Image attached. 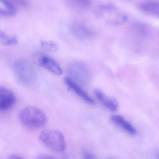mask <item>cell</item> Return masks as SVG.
Returning <instances> with one entry per match:
<instances>
[{"label":"cell","mask_w":159,"mask_h":159,"mask_svg":"<svg viewBox=\"0 0 159 159\" xmlns=\"http://www.w3.org/2000/svg\"><path fill=\"white\" fill-rule=\"evenodd\" d=\"M16 79L21 85L25 86L34 85L38 81V71L35 66L26 59H18L13 66Z\"/></svg>","instance_id":"1"},{"label":"cell","mask_w":159,"mask_h":159,"mask_svg":"<svg viewBox=\"0 0 159 159\" xmlns=\"http://www.w3.org/2000/svg\"><path fill=\"white\" fill-rule=\"evenodd\" d=\"M18 118L22 124L30 128H42L47 123L45 113L39 108L32 106L26 107L20 111Z\"/></svg>","instance_id":"2"},{"label":"cell","mask_w":159,"mask_h":159,"mask_svg":"<svg viewBox=\"0 0 159 159\" xmlns=\"http://www.w3.org/2000/svg\"><path fill=\"white\" fill-rule=\"evenodd\" d=\"M94 13L98 17L111 25H121L125 23L127 19V16L124 13L111 4L99 5L96 8Z\"/></svg>","instance_id":"3"},{"label":"cell","mask_w":159,"mask_h":159,"mask_svg":"<svg viewBox=\"0 0 159 159\" xmlns=\"http://www.w3.org/2000/svg\"><path fill=\"white\" fill-rule=\"evenodd\" d=\"M39 139L46 147L57 152H62L66 149L65 137L63 133L58 130H43L40 134Z\"/></svg>","instance_id":"4"},{"label":"cell","mask_w":159,"mask_h":159,"mask_svg":"<svg viewBox=\"0 0 159 159\" xmlns=\"http://www.w3.org/2000/svg\"><path fill=\"white\" fill-rule=\"evenodd\" d=\"M70 78L79 85H88L91 79V72L88 66L80 61L70 63L68 68Z\"/></svg>","instance_id":"5"},{"label":"cell","mask_w":159,"mask_h":159,"mask_svg":"<svg viewBox=\"0 0 159 159\" xmlns=\"http://www.w3.org/2000/svg\"><path fill=\"white\" fill-rule=\"evenodd\" d=\"M70 31L73 35L80 40L87 41L92 39L95 33L91 27L84 22H74L70 26Z\"/></svg>","instance_id":"6"},{"label":"cell","mask_w":159,"mask_h":159,"mask_svg":"<svg viewBox=\"0 0 159 159\" xmlns=\"http://www.w3.org/2000/svg\"><path fill=\"white\" fill-rule=\"evenodd\" d=\"M16 102V97L12 91L5 87H0V111L11 108Z\"/></svg>","instance_id":"7"},{"label":"cell","mask_w":159,"mask_h":159,"mask_svg":"<svg viewBox=\"0 0 159 159\" xmlns=\"http://www.w3.org/2000/svg\"><path fill=\"white\" fill-rule=\"evenodd\" d=\"M64 81L69 89L74 92L84 101L90 105H94L95 104L94 100L81 87H80V86L79 84L72 80L70 77H65L64 78Z\"/></svg>","instance_id":"8"},{"label":"cell","mask_w":159,"mask_h":159,"mask_svg":"<svg viewBox=\"0 0 159 159\" xmlns=\"http://www.w3.org/2000/svg\"><path fill=\"white\" fill-rule=\"evenodd\" d=\"M94 94L98 100L100 101L107 108L112 111L117 110L119 104L115 98L108 96L99 89H95L94 91Z\"/></svg>","instance_id":"9"},{"label":"cell","mask_w":159,"mask_h":159,"mask_svg":"<svg viewBox=\"0 0 159 159\" xmlns=\"http://www.w3.org/2000/svg\"><path fill=\"white\" fill-rule=\"evenodd\" d=\"M139 10L145 14L158 17L159 15V2L157 1L142 2L138 4Z\"/></svg>","instance_id":"10"},{"label":"cell","mask_w":159,"mask_h":159,"mask_svg":"<svg viewBox=\"0 0 159 159\" xmlns=\"http://www.w3.org/2000/svg\"><path fill=\"white\" fill-rule=\"evenodd\" d=\"M39 62L42 66L53 74L57 76L63 74V70L61 66L53 58L48 56L42 57L40 59Z\"/></svg>","instance_id":"11"},{"label":"cell","mask_w":159,"mask_h":159,"mask_svg":"<svg viewBox=\"0 0 159 159\" xmlns=\"http://www.w3.org/2000/svg\"><path fill=\"white\" fill-rule=\"evenodd\" d=\"M111 119L114 124L126 131L128 134L132 135L136 134L135 128L121 115L118 114L112 115L111 117Z\"/></svg>","instance_id":"12"},{"label":"cell","mask_w":159,"mask_h":159,"mask_svg":"<svg viewBox=\"0 0 159 159\" xmlns=\"http://www.w3.org/2000/svg\"><path fill=\"white\" fill-rule=\"evenodd\" d=\"M17 9L14 4L7 1H0V15L12 16L16 14Z\"/></svg>","instance_id":"13"},{"label":"cell","mask_w":159,"mask_h":159,"mask_svg":"<svg viewBox=\"0 0 159 159\" xmlns=\"http://www.w3.org/2000/svg\"><path fill=\"white\" fill-rule=\"evenodd\" d=\"M132 30L134 35L139 39H145L149 34L148 28L141 23L135 24L132 27Z\"/></svg>","instance_id":"14"},{"label":"cell","mask_w":159,"mask_h":159,"mask_svg":"<svg viewBox=\"0 0 159 159\" xmlns=\"http://www.w3.org/2000/svg\"><path fill=\"white\" fill-rule=\"evenodd\" d=\"M0 41L6 46L16 45L18 43V38L16 35L10 36L2 30H0Z\"/></svg>","instance_id":"15"},{"label":"cell","mask_w":159,"mask_h":159,"mask_svg":"<svg viewBox=\"0 0 159 159\" xmlns=\"http://www.w3.org/2000/svg\"><path fill=\"white\" fill-rule=\"evenodd\" d=\"M40 45L44 51L51 52H56L58 49V45L56 43L52 41H41Z\"/></svg>","instance_id":"16"},{"label":"cell","mask_w":159,"mask_h":159,"mask_svg":"<svg viewBox=\"0 0 159 159\" xmlns=\"http://www.w3.org/2000/svg\"><path fill=\"white\" fill-rule=\"evenodd\" d=\"M70 3H71V5L76 7L85 8L91 5V2L86 1H70Z\"/></svg>","instance_id":"17"},{"label":"cell","mask_w":159,"mask_h":159,"mask_svg":"<svg viewBox=\"0 0 159 159\" xmlns=\"http://www.w3.org/2000/svg\"><path fill=\"white\" fill-rule=\"evenodd\" d=\"M83 158V159H98L97 157L94 154L87 150L84 151Z\"/></svg>","instance_id":"18"},{"label":"cell","mask_w":159,"mask_h":159,"mask_svg":"<svg viewBox=\"0 0 159 159\" xmlns=\"http://www.w3.org/2000/svg\"><path fill=\"white\" fill-rule=\"evenodd\" d=\"M36 159H57L53 156L51 155H48V154H43L39 155L36 158Z\"/></svg>","instance_id":"19"},{"label":"cell","mask_w":159,"mask_h":159,"mask_svg":"<svg viewBox=\"0 0 159 159\" xmlns=\"http://www.w3.org/2000/svg\"><path fill=\"white\" fill-rule=\"evenodd\" d=\"M7 159H24L20 156L16 155V154H11L9 157H8Z\"/></svg>","instance_id":"20"},{"label":"cell","mask_w":159,"mask_h":159,"mask_svg":"<svg viewBox=\"0 0 159 159\" xmlns=\"http://www.w3.org/2000/svg\"><path fill=\"white\" fill-rule=\"evenodd\" d=\"M112 159V158H110V159Z\"/></svg>","instance_id":"21"}]
</instances>
